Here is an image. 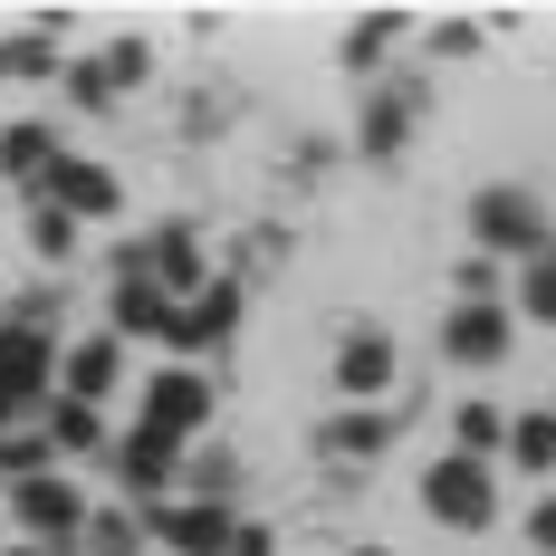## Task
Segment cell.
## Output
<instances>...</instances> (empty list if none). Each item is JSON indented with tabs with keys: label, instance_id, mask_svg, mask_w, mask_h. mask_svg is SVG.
<instances>
[{
	"label": "cell",
	"instance_id": "obj_1",
	"mask_svg": "<svg viewBox=\"0 0 556 556\" xmlns=\"http://www.w3.org/2000/svg\"><path fill=\"white\" fill-rule=\"evenodd\" d=\"M422 508L442 518V528H490V460H460V451H442L432 470H422Z\"/></svg>",
	"mask_w": 556,
	"mask_h": 556
},
{
	"label": "cell",
	"instance_id": "obj_2",
	"mask_svg": "<svg viewBox=\"0 0 556 556\" xmlns=\"http://www.w3.org/2000/svg\"><path fill=\"white\" fill-rule=\"evenodd\" d=\"M202 422H212V384H202L192 365H173V375H154V384H144V442L182 451Z\"/></svg>",
	"mask_w": 556,
	"mask_h": 556
},
{
	"label": "cell",
	"instance_id": "obj_3",
	"mask_svg": "<svg viewBox=\"0 0 556 556\" xmlns=\"http://www.w3.org/2000/svg\"><path fill=\"white\" fill-rule=\"evenodd\" d=\"M49 375H58V345L29 317H0V413H29L49 393Z\"/></svg>",
	"mask_w": 556,
	"mask_h": 556
},
{
	"label": "cell",
	"instance_id": "obj_4",
	"mask_svg": "<svg viewBox=\"0 0 556 556\" xmlns=\"http://www.w3.org/2000/svg\"><path fill=\"white\" fill-rule=\"evenodd\" d=\"M20 528H29L39 547H77V538H87V500H77V480H58V470L20 480Z\"/></svg>",
	"mask_w": 556,
	"mask_h": 556
},
{
	"label": "cell",
	"instance_id": "obj_5",
	"mask_svg": "<svg viewBox=\"0 0 556 556\" xmlns=\"http://www.w3.org/2000/svg\"><path fill=\"white\" fill-rule=\"evenodd\" d=\"M144 528H154L173 556H230V528H240V518H230L222 500H173V508H144Z\"/></svg>",
	"mask_w": 556,
	"mask_h": 556
},
{
	"label": "cell",
	"instance_id": "obj_6",
	"mask_svg": "<svg viewBox=\"0 0 556 556\" xmlns=\"http://www.w3.org/2000/svg\"><path fill=\"white\" fill-rule=\"evenodd\" d=\"M125 260L154 278L164 298H202V288H212V269H202V240H192V230H154V240H144V250H125Z\"/></svg>",
	"mask_w": 556,
	"mask_h": 556
},
{
	"label": "cell",
	"instance_id": "obj_7",
	"mask_svg": "<svg viewBox=\"0 0 556 556\" xmlns=\"http://www.w3.org/2000/svg\"><path fill=\"white\" fill-rule=\"evenodd\" d=\"M480 250H490V260H500V250L538 260V250H547V222H538V202H528V192H480Z\"/></svg>",
	"mask_w": 556,
	"mask_h": 556
},
{
	"label": "cell",
	"instance_id": "obj_8",
	"mask_svg": "<svg viewBox=\"0 0 556 556\" xmlns=\"http://www.w3.org/2000/svg\"><path fill=\"white\" fill-rule=\"evenodd\" d=\"M39 192H49V212H67V222H106L115 212V173L106 164H77V154H58Z\"/></svg>",
	"mask_w": 556,
	"mask_h": 556
},
{
	"label": "cell",
	"instance_id": "obj_9",
	"mask_svg": "<svg viewBox=\"0 0 556 556\" xmlns=\"http://www.w3.org/2000/svg\"><path fill=\"white\" fill-rule=\"evenodd\" d=\"M115 375H125V345H115V336H87V345L58 355V384H67V403H87V413L115 393Z\"/></svg>",
	"mask_w": 556,
	"mask_h": 556
},
{
	"label": "cell",
	"instance_id": "obj_10",
	"mask_svg": "<svg viewBox=\"0 0 556 556\" xmlns=\"http://www.w3.org/2000/svg\"><path fill=\"white\" fill-rule=\"evenodd\" d=\"M230 327H240V288H230V278H212V288H202L192 307H173V336H164V345L202 355V345H222Z\"/></svg>",
	"mask_w": 556,
	"mask_h": 556
},
{
	"label": "cell",
	"instance_id": "obj_11",
	"mask_svg": "<svg viewBox=\"0 0 556 556\" xmlns=\"http://www.w3.org/2000/svg\"><path fill=\"white\" fill-rule=\"evenodd\" d=\"M336 384L355 393V403H375V393L393 384V336L355 327V336H345V355H336Z\"/></svg>",
	"mask_w": 556,
	"mask_h": 556
},
{
	"label": "cell",
	"instance_id": "obj_12",
	"mask_svg": "<svg viewBox=\"0 0 556 556\" xmlns=\"http://www.w3.org/2000/svg\"><path fill=\"white\" fill-rule=\"evenodd\" d=\"M115 336H173V298L125 260V288H115Z\"/></svg>",
	"mask_w": 556,
	"mask_h": 556
},
{
	"label": "cell",
	"instance_id": "obj_13",
	"mask_svg": "<svg viewBox=\"0 0 556 556\" xmlns=\"http://www.w3.org/2000/svg\"><path fill=\"white\" fill-rule=\"evenodd\" d=\"M442 345L460 355V365H500V355H508V317H500V307H451Z\"/></svg>",
	"mask_w": 556,
	"mask_h": 556
},
{
	"label": "cell",
	"instance_id": "obj_14",
	"mask_svg": "<svg viewBox=\"0 0 556 556\" xmlns=\"http://www.w3.org/2000/svg\"><path fill=\"white\" fill-rule=\"evenodd\" d=\"M451 451H460V460L508 451V413H500V403H460V413H451Z\"/></svg>",
	"mask_w": 556,
	"mask_h": 556
},
{
	"label": "cell",
	"instance_id": "obj_15",
	"mask_svg": "<svg viewBox=\"0 0 556 556\" xmlns=\"http://www.w3.org/2000/svg\"><path fill=\"white\" fill-rule=\"evenodd\" d=\"M49 164H58V135H49V125H10V135H0V173L49 182Z\"/></svg>",
	"mask_w": 556,
	"mask_h": 556
},
{
	"label": "cell",
	"instance_id": "obj_16",
	"mask_svg": "<svg viewBox=\"0 0 556 556\" xmlns=\"http://www.w3.org/2000/svg\"><path fill=\"white\" fill-rule=\"evenodd\" d=\"M384 442H393L384 413H345V422H327V451H336V460H375Z\"/></svg>",
	"mask_w": 556,
	"mask_h": 556
},
{
	"label": "cell",
	"instance_id": "obj_17",
	"mask_svg": "<svg viewBox=\"0 0 556 556\" xmlns=\"http://www.w3.org/2000/svg\"><path fill=\"white\" fill-rule=\"evenodd\" d=\"M508 460L538 480V470H556V413H528V422H508Z\"/></svg>",
	"mask_w": 556,
	"mask_h": 556
},
{
	"label": "cell",
	"instance_id": "obj_18",
	"mask_svg": "<svg viewBox=\"0 0 556 556\" xmlns=\"http://www.w3.org/2000/svg\"><path fill=\"white\" fill-rule=\"evenodd\" d=\"M518 307H528L538 327H556V250H538V260L518 269Z\"/></svg>",
	"mask_w": 556,
	"mask_h": 556
},
{
	"label": "cell",
	"instance_id": "obj_19",
	"mask_svg": "<svg viewBox=\"0 0 556 556\" xmlns=\"http://www.w3.org/2000/svg\"><path fill=\"white\" fill-rule=\"evenodd\" d=\"M97 432H106V422H97L87 403H49V451H97Z\"/></svg>",
	"mask_w": 556,
	"mask_h": 556
},
{
	"label": "cell",
	"instance_id": "obj_20",
	"mask_svg": "<svg viewBox=\"0 0 556 556\" xmlns=\"http://www.w3.org/2000/svg\"><path fill=\"white\" fill-rule=\"evenodd\" d=\"M173 460H182V451H164V442H144V432H135V442H125V480H135V490H164Z\"/></svg>",
	"mask_w": 556,
	"mask_h": 556
},
{
	"label": "cell",
	"instance_id": "obj_21",
	"mask_svg": "<svg viewBox=\"0 0 556 556\" xmlns=\"http://www.w3.org/2000/svg\"><path fill=\"white\" fill-rule=\"evenodd\" d=\"M403 144V97H375L365 106V154H393Z\"/></svg>",
	"mask_w": 556,
	"mask_h": 556
},
{
	"label": "cell",
	"instance_id": "obj_22",
	"mask_svg": "<svg viewBox=\"0 0 556 556\" xmlns=\"http://www.w3.org/2000/svg\"><path fill=\"white\" fill-rule=\"evenodd\" d=\"M0 67H10V77H58V49H49V39H10Z\"/></svg>",
	"mask_w": 556,
	"mask_h": 556
},
{
	"label": "cell",
	"instance_id": "obj_23",
	"mask_svg": "<svg viewBox=\"0 0 556 556\" xmlns=\"http://www.w3.org/2000/svg\"><path fill=\"white\" fill-rule=\"evenodd\" d=\"M97 67H106V87H135V77L154 67V49H144V39H115V49L97 58Z\"/></svg>",
	"mask_w": 556,
	"mask_h": 556
},
{
	"label": "cell",
	"instance_id": "obj_24",
	"mask_svg": "<svg viewBox=\"0 0 556 556\" xmlns=\"http://www.w3.org/2000/svg\"><path fill=\"white\" fill-rule=\"evenodd\" d=\"M29 240H39V260H67V250H77V222H67V212H39Z\"/></svg>",
	"mask_w": 556,
	"mask_h": 556
},
{
	"label": "cell",
	"instance_id": "obj_25",
	"mask_svg": "<svg viewBox=\"0 0 556 556\" xmlns=\"http://www.w3.org/2000/svg\"><path fill=\"white\" fill-rule=\"evenodd\" d=\"M393 29H403L393 10H384V20H355V49H345V58H355V67H375V58H384V39H393Z\"/></svg>",
	"mask_w": 556,
	"mask_h": 556
},
{
	"label": "cell",
	"instance_id": "obj_26",
	"mask_svg": "<svg viewBox=\"0 0 556 556\" xmlns=\"http://www.w3.org/2000/svg\"><path fill=\"white\" fill-rule=\"evenodd\" d=\"M58 77L77 87V106H106V97H115V87H106V67H97V58H77V67H58Z\"/></svg>",
	"mask_w": 556,
	"mask_h": 556
},
{
	"label": "cell",
	"instance_id": "obj_27",
	"mask_svg": "<svg viewBox=\"0 0 556 556\" xmlns=\"http://www.w3.org/2000/svg\"><path fill=\"white\" fill-rule=\"evenodd\" d=\"M432 49H442V58H470V49H480V20H442Z\"/></svg>",
	"mask_w": 556,
	"mask_h": 556
},
{
	"label": "cell",
	"instance_id": "obj_28",
	"mask_svg": "<svg viewBox=\"0 0 556 556\" xmlns=\"http://www.w3.org/2000/svg\"><path fill=\"white\" fill-rule=\"evenodd\" d=\"M528 538H538V547L556 556V500H538V508H528Z\"/></svg>",
	"mask_w": 556,
	"mask_h": 556
},
{
	"label": "cell",
	"instance_id": "obj_29",
	"mask_svg": "<svg viewBox=\"0 0 556 556\" xmlns=\"http://www.w3.org/2000/svg\"><path fill=\"white\" fill-rule=\"evenodd\" d=\"M135 547V528H125V518H106V528H97V556H125Z\"/></svg>",
	"mask_w": 556,
	"mask_h": 556
},
{
	"label": "cell",
	"instance_id": "obj_30",
	"mask_svg": "<svg viewBox=\"0 0 556 556\" xmlns=\"http://www.w3.org/2000/svg\"><path fill=\"white\" fill-rule=\"evenodd\" d=\"M230 556H269V528H230Z\"/></svg>",
	"mask_w": 556,
	"mask_h": 556
},
{
	"label": "cell",
	"instance_id": "obj_31",
	"mask_svg": "<svg viewBox=\"0 0 556 556\" xmlns=\"http://www.w3.org/2000/svg\"><path fill=\"white\" fill-rule=\"evenodd\" d=\"M10 556H39V547H10Z\"/></svg>",
	"mask_w": 556,
	"mask_h": 556
},
{
	"label": "cell",
	"instance_id": "obj_32",
	"mask_svg": "<svg viewBox=\"0 0 556 556\" xmlns=\"http://www.w3.org/2000/svg\"><path fill=\"white\" fill-rule=\"evenodd\" d=\"M365 556H393V547H365Z\"/></svg>",
	"mask_w": 556,
	"mask_h": 556
}]
</instances>
